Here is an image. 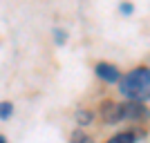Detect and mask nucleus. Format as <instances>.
Masks as SVG:
<instances>
[{
    "mask_svg": "<svg viewBox=\"0 0 150 143\" xmlns=\"http://www.w3.org/2000/svg\"><path fill=\"white\" fill-rule=\"evenodd\" d=\"M0 143H7V139H5V137H2V134H0Z\"/></svg>",
    "mask_w": 150,
    "mask_h": 143,
    "instance_id": "obj_11",
    "label": "nucleus"
},
{
    "mask_svg": "<svg viewBox=\"0 0 150 143\" xmlns=\"http://www.w3.org/2000/svg\"><path fill=\"white\" fill-rule=\"evenodd\" d=\"M11 114H13V105L9 103V101H2V103H0V118H2V121H7Z\"/></svg>",
    "mask_w": 150,
    "mask_h": 143,
    "instance_id": "obj_7",
    "label": "nucleus"
},
{
    "mask_svg": "<svg viewBox=\"0 0 150 143\" xmlns=\"http://www.w3.org/2000/svg\"><path fill=\"white\" fill-rule=\"evenodd\" d=\"M148 116H150V110L144 103L130 101V103L123 105V118H128V121H141V118H148Z\"/></svg>",
    "mask_w": 150,
    "mask_h": 143,
    "instance_id": "obj_3",
    "label": "nucleus"
},
{
    "mask_svg": "<svg viewBox=\"0 0 150 143\" xmlns=\"http://www.w3.org/2000/svg\"><path fill=\"white\" fill-rule=\"evenodd\" d=\"M121 13H132V5H121Z\"/></svg>",
    "mask_w": 150,
    "mask_h": 143,
    "instance_id": "obj_10",
    "label": "nucleus"
},
{
    "mask_svg": "<svg viewBox=\"0 0 150 143\" xmlns=\"http://www.w3.org/2000/svg\"><path fill=\"white\" fill-rule=\"evenodd\" d=\"M94 72H96V76H99L101 81H105V83H117V81H121L119 69H117V65H112V63H96Z\"/></svg>",
    "mask_w": 150,
    "mask_h": 143,
    "instance_id": "obj_4",
    "label": "nucleus"
},
{
    "mask_svg": "<svg viewBox=\"0 0 150 143\" xmlns=\"http://www.w3.org/2000/svg\"><path fill=\"white\" fill-rule=\"evenodd\" d=\"M119 92L134 103L150 99V67H134L119 81Z\"/></svg>",
    "mask_w": 150,
    "mask_h": 143,
    "instance_id": "obj_1",
    "label": "nucleus"
},
{
    "mask_svg": "<svg viewBox=\"0 0 150 143\" xmlns=\"http://www.w3.org/2000/svg\"><path fill=\"white\" fill-rule=\"evenodd\" d=\"M134 141H137V134H134V132H119V134L110 137L105 143H134Z\"/></svg>",
    "mask_w": 150,
    "mask_h": 143,
    "instance_id": "obj_5",
    "label": "nucleus"
},
{
    "mask_svg": "<svg viewBox=\"0 0 150 143\" xmlns=\"http://www.w3.org/2000/svg\"><path fill=\"white\" fill-rule=\"evenodd\" d=\"M99 114L105 123L114 125V123H119V121H123V105L117 103V101H103L101 107H99Z\"/></svg>",
    "mask_w": 150,
    "mask_h": 143,
    "instance_id": "obj_2",
    "label": "nucleus"
},
{
    "mask_svg": "<svg viewBox=\"0 0 150 143\" xmlns=\"http://www.w3.org/2000/svg\"><path fill=\"white\" fill-rule=\"evenodd\" d=\"M54 34H56V43H58V45H63V43H65V34H63L61 29H56Z\"/></svg>",
    "mask_w": 150,
    "mask_h": 143,
    "instance_id": "obj_9",
    "label": "nucleus"
},
{
    "mask_svg": "<svg viewBox=\"0 0 150 143\" xmlns=\"http://www.w3.org/2000/svg\"><path fill=\"white\" fill-rule=\"evenodd\" d=\"M69 143H94V139L90 137L83 128H76V130L72 132V137H69Z\"/></svg>",
    "mask_w": 150,
    "mask_h": 143,
    "instance_id": "obj_6",
    "label": "nucleus"
},
{
    "mask_svg": "<svg viewBox=\"0 0 150 143\" xmlns=\"http://www.w3.org/2000/svg\"><path fill=\"white\" fill-rule=\"evenodd\" d=\"M90 112H76V121H79V123L81 125H85V123H90Z\"/></svg>",
    "mask_w": 150,
    "mask_h": 143,
    "instance_id": "obj_8",
    "label": "nucleus"
}]
</instances>
